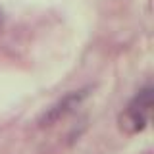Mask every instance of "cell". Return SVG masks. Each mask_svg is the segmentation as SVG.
Segmentation results:
<instances>
[{
    "label": "cell",
    "mask_w": 154,
    "mask_h": 154,
    "mask_svg": "<svg viewBox=\"0 0 154 154\" xmlns=\"http://www.w3.org/2000/svg\"><path fill=\"white\" fill-rule=\"evenodd\" d=\"M83 96H85L83 91H79V93H69V94H66L58 104H54L52 108H48V112L42 116V119H41V125H42V127H45V125H52L54 122H58L60 118H64L66 114H69L71 110H73L75 106L79 104L81 100H83Z\"/></svg>",
    "instance_id": "cell-2"
},
{
    "label": "cell",
    "mask_w": 154,
    "mask_h": 154,
    "mask_svg": "<svg viewBox=\"0 0 154 154\" xmlns=\"http://www.w3.org/2000/svg\"><path fill=\"white\" fill-rule=\"evenodd\" d=\"M150 108H152V89L146 87L127 104V108L119 116L122 131L129 135L143 131L148 123V118H150Z\"/></svg>",
    "instance_id": "cell-1"
},
{
    "label": "cell",
    "mask_w": 154,
    "mask_h": 154,
    "mask_svg": "<svg viewBox=\"0 0 154 154\" xmlns=\"http://www.w3.org/2000/svg\"><path fill=\"white\" fill-rule=\"evenodd\" d=\"M2 21H4V17H2V12H0V31H2Z\"/></svg>",
    "instance_id": "cell-3"
}]
</instances>
